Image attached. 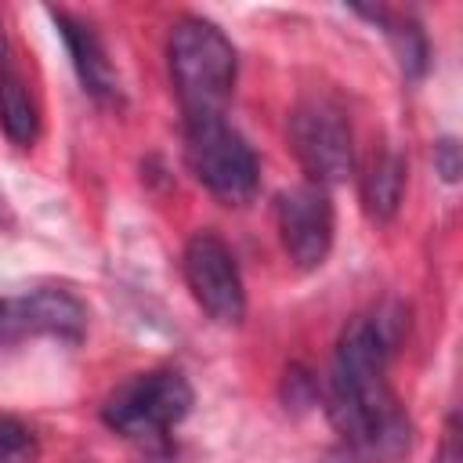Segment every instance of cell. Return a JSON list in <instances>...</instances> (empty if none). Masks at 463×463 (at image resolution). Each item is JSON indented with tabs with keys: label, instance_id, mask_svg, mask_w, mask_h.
Listing matches in <instances>:
<instances>
[{
	"label": "cell",
	"instance_id": "1",
	"mask_svg": "<svg viewBox=\"0 0 463 463\" xmlns=\"http://www.w3.org/2000/svg\"><path fill=\"white\" fill-rule=\"evenodd\" d=\"M391 333L383 318H354L336 344L329 373V416L362 452L398 456L409 441L405 412L387 383Z\"/></svg>",
	"mask_w": 463,
	"mask_h": 463
},
{
	"label": "cell",
	"instance_id": "2",
	"mask_svg": "<svg viewBox=\"0 0 463 463\" xmlns=\"http://www.w3.org/2000/svg\"><path fill=\"white\" fill-rule=\"evenodd\" d=\"M166 61L184 123L224 116L235 90V47L213 22L195 14L174 22Z\"/></svg>",
	"mask_w": 463,
	"mask_h": 463
},
{
	"label": "cell",
	"instance_id": "3",
	"mask_svg": "<svg viewBox=\"0 0 463 463\" xmlns=\"http://www.w3.org/2000/svg\"><path fill=\"white\" fill-rule=\"evenodd\" d=\"M192 398V383L177 369H148L134 373L105 398L101 420L130 441H156L188 416Z\"/></svg>",
	"mask_w": 463,
	"mask_h": 463
},
{
	"label": "cell",
	"instance_id": "4",
	"mask_svg": "<svg viewBox=\"0 0 463 463\" xmlns=\"http://www.w3.org/2000/svg\"><path fill=\"white\" fill-rule=\"evenodd\" d=\"M184 156L195 181L221 203H250L260 184V166L246 137L224 119H188L184 123Z\"/></svg>",
	"mask_w": 463,
	"mask_h": 463
},
{
	"label": "cell",
	"instance_id": "5",
	"mask_svg": "<svg viewBox=\"0 0 463 463\" xmlns=\"http://www.w3.org/2000/svg\"><path fill=\"white\" fill-rule=\"evenodd\" d=\"M289 141L311 184H336L354 166L347 116L329 98H304L289 112Z\"/></svg>",
	"mask_w": 463,
	"mask_h": 463
},
{
	"label": "cell",
	"instance_id": "6",
	"mask_svg": "<svg viewBox=\"0 0 463 463\" xmlns=\"http://www.w3.org/2000/svg\"><path fill=\"white\" fill-rule=\"evenodd\" d=\"M184 282L195 304L221 326H235L246 315V289L228 242L213 232H195L184 246Z\"/></svg>",
	"mask_w": 463,
	"mask_h": 463
},
{
	"label": "cell",
	"instance_id": "7",
	"mask_svg": "<svg viewBox=\"0 0 463 463\" xmlns=\"http://www.w3.org/2000/svg\"><path fill=\"white\" fill-rule=\"evenodd\" d=\"M279 235L282 246L289 253V260L297 268H318L329 250H333V232H336V217H333V203L329 192L322 184H297L289 192L279 195Z\"/></svg>",
	"mask_w": 463,
	"mask_h": 463
},
{
	"label": "cell",
	"instance_id": "8",
	"mask_svg": "<svg viewBox=\"0 0 463 463\" xmlns=\"http://www.w3.org/2000/svg\"><path fill=\"white\" fill-rule=\"evenodd\" d=\"M83 333H87V307L69 289L43 286L25 297L0 300V340L54 336L65 344H80Z\"/></svg>",
	"mask_w": 463,
	"mask_h": 463
},
{
	"label": "cell",
	"instance_id": "9",
	"mask_svg": "<svg viewBox=\"0 0 463 463\" xmlns=\"http://www.w3.org/2000/svg\"><path fill=\"white\" fill-rule=\"evenodd\" d=\"M51 14H54V22H58V29H61V40H65V47H69V54H72V69H76L83 90H87L94 101H105V105L119 101V76H116V69H112L109 54H105L98 33H94L90 25H83L80 18L65 14V11H51Z\"/></svg>",
	"mask_w": 463,
	"mask_h": 463
},
{
	"label": "cell",
	"instance_id": "10",
	"mask_svg": "<svg viewBox=\"0 0 463 463\" xmlns=\"http://www.w3.org/2000/svg\"><path fill=\"white\" fill-rule=\"evenodd\" d=\"M405 195V159L387 148L362 174V206L373 221H391Z\"/></svg>",
	"mask_w": 463,
	"mask_h": 463
},
{
	"label": "cell",
	"instance_id": "11",
	"mask_svg": "<svg viewBox=\"0 0 463 463\" xmlns=\"http://www.w3.org/2000/svg\"><path fill=\"white\" fill-rule=\"evenodd\" d=\"M0 127L4 134L18 145V148H29L40 134V112H36V101L25 87V80L7 69L0 76Z\"/></svg>",
	"mask_w": 463,
	"mask_h": 463
},
{
	"label": "cell",
	"instance_id": "12",
	"mask_svg": "<svg viewBox=\"0 0 463 463\" xmlns=\"http://www.w3.org/2000/svg\"><path fill=\"white\" fill-rule=\"evenodd\" d=\"M36 459V434L14 420L0 412V463H33Z\"/></svg>",
	"mask_w": 463,
	"mask_h": 463
},
{
	"label": "cell",
	"instance_id": "13",
	"mask_svg": "<svg viewBox=\"0 0 463 463\" xmlns=\"http://www.w3.org/2000/svg\"><path fill=\"white\" fill-rule=\"evenodd\" d=\"M434 163H438V174H441L445 181H456V177H459V145H456L452 137L438 141V145H434Z\"/></svg>",
	"mask_w": 463,
	"mask_h": 463
},
{
	"label": "cell",
	"instance_id": "14",
	"mask_svg": "<svg viewBox=\"0 0 463 463\" xmlns=\"http://www.w3.org/2000/svg\"><path fill=\"white\" fill-rule=\"evenodd\" d=\"M438 463H463V449H459V427L456 416L445 423V438L438 445Z\"/></svg>",
	"mask_w": 463,
	"mask_h": 463
},
{
	"label": "cell",
	"instance_id": "15",
	"mask_svg": "<svg viewBox=\"0 0 463 463\" xmlns=\"http://www.w3.org/2000/svg\"><path fill=\"white\" fill-rule=\"evenodd\" d=\"M11 65H7V33H4V22H0V76L7 72Z\"/></svg>",
	"mask_w": 463,
	"mask_h": 463
},
{
	"label": "cell",
	"instance_id": "16",
	"mask_svg": "<svg viewBox=\"0 0 463 463\" xmlns=\"http://www.w3.org/2000/svg\"><path fill=\"white\" fill-rule=\"evenodd\" d=\"M329 463H344V459H329Z\"/></svg>",
	"mask_w": 463,
	"mask_h": 463
}]
</instances>
